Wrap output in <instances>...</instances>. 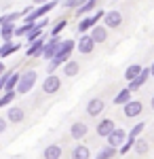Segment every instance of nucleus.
I'll use <instances>...</instances> for the list:
<instances>
[{"label": "nucleus", "mask_w": 154, "mask_h": 159, "mask_svg": "<svg viewBox=\"0 0 154 159\" xmlns=\"http://www.w3.org/2000/svg\"><path fill=\"white\" fill-rule=\"evenodd\" d=\"M104 110H106V102L101 98L89 100V104H87V115H89V117H99Z\"/></svg>", "instance_id": "nucleus-11"}, {"label": "nucleus", "mask_w": 154, "mask_h": 159, "mask_svg": "<svg viewBox=\"0 0 154 159\" xmlns=\"http://www.w3.org/2000/svg\"><path fill=\"white\" fill-rule=\"evenodd\" d=\"M127 138H129V134H127V132H125L122 127H116V129H114L112 134L108 136L106 140H108V144H110V147L120 148L122 144H125V142H127Z\"/></svg>", "instance_id": "nucleus-9"}, {"label": "nucleus", "mask_w": 154, "mask_h": 159, "mask_svg": "<svg viewBox=\"0 0 154 159\" xmlns=\"http://www.w3.org/2000/svg\"><path fill=\"white\" fill-rule=\"evenodd\" d=\"M6 127H9V119L6 117H0V134H4Z\"/></svg>", "instance_id": "nucleus-34"}, {"label": "nucleus", "mask_w": 154, "mask_h": 159, "mask_svg": "<svg viewBox=\"0 0 154 159\" xmlns=\"http://www.w3.org/2000/svg\"><path fill=\"white\" fill-rule=\"evenodd\" d=\"M150 74H152V79H154V61L150 64Z\"/></svg>", "instance_id": "nucleus-37"}, {"label": "nucleus", "mask_w": 154, "mask_h": 159, "mask_svg": "<svg viewBox=\"0 0 154 159\" xmlns=\"http://www.w3.org/2000/svg\"><path fill=\"white\" fill-rule=\"evenodd\" d=\"M6 119H9V123H13V125H17V123H24L25 119V110L21 108V106H9V110H6Z\"/></svg>", "instance_id": "nucleus-13"}, {"label": "nucleus", "mask_w": 154, "mask_h": 159, "mask_svg": "<svg viewBox=\"0 0 154 159\" xmlns=\"http://www.w3.org/2000/svg\"><path fill=\"white\" fill-rule=\"evenodd\" d=\"M19 43H13V40H9V43H2V47H0V60L2 57H9V55H13V53H17L19 51Z\"/></svg>", "instance_id": "nucleus-21"}, {"label": "nucleus", "mask_w": 154, "mask_h": 159, "mask_svg": "<svg viewBox=\"0 0 154 159\" xmlns=\"http://www.w3.org/2000/svg\"><path fill=\"white\" fill-rule=\"evenodd\" d=\"M116 155H118V148H116V147H110V144H106L104 148H99V151H97L95 159H114Z\"/></svg>", "instance_id": "nucleus-22"}, {"label": "nucleus", "mask_w": 154, "mask_h": 159, "mask_svg": "<svg viewBox=\"0 0 154 159\" xmlns=\"http://www.w3.org/2000/svg\"><path fill=\"white\" fill-rule=\"evenodd\" d=\"M87 134H89V125L84 121H74L70 125V138L72 140H78L80 142V140H84Z\"/></svg>", "instance_id": "nucleus-8"}, {"label": "nucleus", "mask_w": 154, "mask_h": 159, "mask_svg": "<svg viewBox=\"0 0 154 159\" xmlns=\"http://www.w3.org/2000/svg\"><path fill=\"white\" fill-rule=\"evenodd\" d=\"M45 43H47V34H42V36L34 40V43H30L28 47H25V55L28 57H42V49H45Z\"/></svg>", "instance_id": "nucleus-7"}, {"label": "nucleus", "mask_w": 154, "mask_h": 159, "mask_svg": "<svg viewBox=\"0 0 154 159\" xmlns=\"http://www.w3.org/2000/svg\"><path fill=\"white\" fill-rule=\"evenodd\" d=\"M114 129H116V123L112 121V119H101V121L97 123V127H95V132H97L99 138H108Z\"/></svg>", "instance_id": "nucleus-12"}, {"label": "nucleus", "mask_w": 154, "mask_h": 159, "mask_svg": "<svg viewBox=\"0 0 154 159\" xmlns=\"http://www.w3.org/2000/svg\"><path fill=\"white\" fill-rule=\"evenodd\" d=\"M142 66L139 64H131V66H127V70H125V79L127 81H133V79H137L139 74H142Z\"/></svg>", "instance_id": "nucleus-25"}, {"label": "nucleus", "mask_w": 154, "mask_h": 159, "mask_svg": "<svg viewBox=\"0 0 154 159\" xmlns=\"http://www.w3.org/2000/svg\"><path fill=\"white\" fill-rule=\"evenodd\" d=\"M70 159H91V148L87 144H83V142H78L76 147L72 148Z\"/></svg>", "instance_id": "nucleus-14"}, {"label": "nucleus", "mask_w": 154, "mask_h": 159, "mask_svg": "<svg viewBox=\"0 0 154 159\" xmlns=\"http://www.w3.org/2000/svg\"><path fill=\"white\" fill-rule=\"evenodd\" d=\"M66 28H68V19H66V17L57 19V24L51 28V36H59V34L63 32V30H66Z\"/></svg>", "instance_id": "nucleus-29"}, {"label": "nucleus", "mask_w": 154, "mask_h": 159, "mask_svg": "<svg viewBox=\"0 0 154 159\" xmlns=\"http://www.w3.org/2000/svg\"><path fill=\"white\" fill-rule=\"evenodd\" d=\"M150 108L154 110V96H152V98H150Z\"/></svg>", "instance_id": "nucleus-39"}, {"label": "nucleus", "mask_w": 154, "mask_h": 159, "mask_svg": "<svg viewBox=\"0 0 154 159\" xmlns=\"http://www.w3.org/2000/svg\"><path fill=\"white\" fill-rule=\"evenodd\" d=\"M6 72V66H4V64H2V61H0V76H2V74Z\"/></svg>", "instance_id": "nucleus-36"}, {"label": "nucleus", "mask_w": 154, "mask_h": 159, "mask_svg": "<svg viewBox=\"0 0 154 159\" xmlns=\"http://www.w3.org/2000/svg\"><path fill=\"white\" fill-rule=\"evenodd\" d=\"M15 30H17V25H15V24H11V21H4V24L0 25V38H2L4 43L13 40V36H15Z\"/></svg>", "instance_id": "nucleus-20"}, {"label": "nucleus", "mask_w": 154, "mask_h": 159, "mask_svg": "<svg viewBox=\"0 0 154 159\" xmlns=\"http://www.w3.org/2000/svg\"><path fill=\"white\" fill-rule=\"evenodd\" d=\"M42 34H45V30H42L40 25L36 24V28H34V30H30V32H28V36H25V43L30 45V43H34V40H38V38L42 36Z\"/></svg>", "instance_id": "nucleus-30"}, {"label": "nucleus", "mask_w": 154, "mask_h": 159, "mask_svg": "<svg viewBox=\"0 0 154 159\" xmlns=\"http://www.w3.org/2000/svg\"><path fill=\"white\" fill-rule=\"evenodd\" d=\"M97 4H99L97 0H87L84 4H80V7L76 9V15H78V17H84V15H89L91 11H95V9H97Z\"/></svg>", "instance_id": "nucleus-23"}, {"label": "nucleus", "mask_w": 154, "mask_h": 159, "mask_svg": "<svg viewBox=\"0 0 154 159\" xmlns=\"http://www.w3.org/2000/svg\"><path fill=\"white\" fill-rule=\"evenodd\" d=\"M36 81H38V72H36L34 68L24 70L21 76H19V83H17V93H30L34 89Z\"/></svg>", "instance_id": "nucleus-2"}, {"label": "nucleus", "mask_w": 154, "mask_h": 159, "mask_svg": "<svg viewBox=\"0 0 154 159\" xmlns=\"http://www.w3.org/2000/svg\"><path fill=\"white\" fill-rule=\"evenodd\" d=\"M108 30H110V28H106L104 24H97L93 30H91V36L95 38L97 45H101V43H106V40H108Z\"/></svg>", "instance_id": "nucleus-19"}, {"label": "nucleus", "mask_w": 154, "mask_h": 159, "mask_svg": "<svg viewBox=\"0 0 154 159\" xmlns=\"http://www.w3.org/2000/svg\"><path fill=\"white\" fill-rule=\"evenodd\" d=\"M95 38L91 36V32H84V34H80V38L76 40V51L80 53V55H91L95 51Z\"/></svg>", "instance_id": "nucleus-3"}, {"label": "nucleus", "mask_w": 154, "mask_h": 159, "mask_svg": "<svg viewBox=\"0 0 154 159\" xmlns=\"http://www.w3.org/2000/svg\"><path fill=\"white\" fill-rule=\"evenodd\" d=\"M133 151L142 157V155H146L148 151H150V142L146 140V138H137V142H135V147H133Z\"/></svg>", "instance_id": "nucleus-27"}, {"label": "nucleus", "mask_w": 154, "mask_h": 159, "mask_svg": "<svg viewBox=\"0 0 154 159\" xmlns=\"http://www.w3.org/2000/svg\"><path fill=\"white\" fill-rule=\"evenodd\" d=\"M95 25H97V21L93 19V15H84L83 19L78 21V25H76V30H78V34H84V32H91Z\"/></svg>", "instance_id": "nucleus-18"}, {"label": "nucleus", "mask_w": 154, "mask_h": 159, "mask_svg": "<svg viewBox=\"0 0 154 159\" xmlns=\"http://www.w3.org/2000/svg\"><path fill=\"white\" fill-rule=\"evenodd\" d=\"M143 112V104L139 100H129L125 106H122V115L127 117V119H135V117H139Z\"/></svg>", "instance_id": "nucleus-5"}, {"label": "nucleus", "mask_w": 154, "mask_h": 159, "mask_svg": "<svg viewBox=\"0 0 154 159\" xmlns=\"http://www.w3.org/2000/svg\"><path fill=\"white\" fill-rule=\"evenodd\" d=\"M143 129H146V123H135L129 132V138H139V134H142Z\"/></svg>", "instance_id": "nucleus-32"}, {"label": "nucleus", "mask_w": 154, "mask_h": 159, "mask_svg": "<svg viewBox=\"0 0 154 159\" xmlns=\"http://www.w3.org/2000/svg\"><path fill=\"white\" fill-rule=\"evenodd\" d=\"M104 17H106V11H101V9L93 11V19L95 21H104Z\"/></svg>", "instance_id": "nucleus-33"}, {"label": "nucleus", "mask_w": 154, "mask_h": 159, "mask_svg": "<svg viewBox=\"0 0 154 159\" xmlns=\"http://www.w3.org/2000/svg\"><path fill=\"white\" fill-rule=\"evenodd\" d=\"M150 76H152V74H150V68H143V70H142V74H139L137 79L129 81V89H131V91H137L139 87H143V85H146V81H148Z\"/></svg>", "instance_id": "nucleus-16"}, {"label": "nucleus", "mask_w": 154, "mask_h": 159, "mask_svg": "<svg viewBox=\"0 0 154 159\" xmlns=\"http://www.w3.org/2000/svg\"><path fill=\"white\" fill-rule=\"evenodd\" d=\"M63 157V147L61 144H49L42 151V159H61Z\"/></svg>", "instance_id": "nucleus-15"}, {"label": "nucleus", "mask_w": 154, "mask_h": 159, "mask_svg": "<svg viewBox=\"0 0 154 159\" xmlns=\"http://www.w3.org/2000/svg\"><path fill=\"white\" fill-rule=\"evenodd\" d=\"M59 45H61V38H59V36H51V38H47V43H45V49H42V57L51 61L53 57H55V53H57V49H59Z\"/></svg>", "instance_id": "nucleus-6"}, {"label": "nucleus", "mask_w": 154, "mask_h": 159, "mask_svg": "<svg viewBox=\"0 0 154 159\" xmlns=\"http://www.w3.org/2000/svg\"><path fill=\"white\" fill-rule=\"evenodd\" d=\"M104 25L110 28V30H118L120 25H122V13H120V11H106Z\"/></svg>", "instance_id": "nucleus-10"}, {"label": "nucleus", "mask_w": 154, "mask_h": 159, "mask_svg": "<svg viewBox=\"0 0 154 159\" xmlns=\"http://www.w3.org/2000/svg\"><path fill=\"white\" fill-rule=\"evenodd\" d=\"M19 76H21V72H11L9 74V79H6V83H4V91H15V89H17V83H19Z\"/></svg>", "instance_id": "nucleus-26"}, {"label": "nucleus", "mask_w": 154, "mask_h": 159, "mask_svg": "<svg viewBox=\"0 0 154 159\" xmlns=\"http://www.w3.org/2000/svg\"><path fill=\"white\" fill-rule=\"evenodd\" d=\"M38 25L45 30V28H49V19H42V21H38Z\"/></svg>", "instance_id": "nucleus-35"}, {"label": "nucleus", "mask_w": 154, "mask_h": 159, "mask_svg": "<svg viewBox=\"0 0 154 159\" xmlns=\"http://www.w3.org/2000/svg\"><path fill=\"white\" fill-rule=\"evenodd\" d=\"M61 70H63V76H68V79H74L76 74L80 72V64L76 60H68L63 66H61Z\"/></svg>", "instance_id": "nucleus-17"}, {"label": "nucleus", "mask_w": 154, "mask_h": 159, "mask_svg": "<svg viewBox=\"0 0 154 159\" xmlns=\"http://www.w3.org/2000/svg\"><path fill=\"white\" fill-rule=\"evenodd\" d=\"M131 93H133V91H131L129 87H125V89H120L118 93L114 96V104H116V106H125V104H127V102L131 100Z\"/></svg>", "instance_id": "nucleus-24"}, {"label": "nucleus", "mask_w": 154, "mask_h": 159, "mask_svg": "<svg viewBox=\"0 0 154 159\" xmlns=\"http://www.w3.org/2000/svg\"><path fill=\"white\" fill-rule=\"evenodd\" d=\"M74 49H76V40H72V38H63L61 45H59V49H57V53H55V57L49 61V70H47V72L53 74L59 66H63V64L72 57Z\"/></svg>", "instance_id": "nucleus-1"}, {"label": "nucleus", "mask_w": 154, "mask_h": 159, "mask_svg": "<svg viewBox=\"0 0 154 159\" xmlns=\"http://www.w3.org/2000/svg\"><path fill=\"white\" fill-rule=\"evenodd\" d=\"M61 89V79L57 74H47V79L42 81V91L45 96H55Z\"/></svg>", "instance_id": "nucleus-4"}, {"label": "nucleus", "mask_w": 154, "mask_h": 159, "mask_svg": "<svg viewBox=\"0 0 154 159\" xmlns=\"http://www.w3.org/2000/svg\"><path fill=\"white\" fill-rule=\"evenodd\" d=\"M15 98H17V91H2V96H0V108L11 106Z\"/></svg>", "instance_id": "nucleus-28"}, {"label": "nucleus", "mask_w": 154, "mask_h": 159, "mask_svg": "<svg viewBox=\"0 0 154 159\" xmlns=\"http://www.w3.org/2000/svg\"><path fill=\"white\" fill-rule=\"evenodd\" d=\"M135 142H137V138H127V142H125V144L118 148V153H120V155H127L131 148L135 147Z\"/></svg>", "instance_id": "nucleus-31"}, {"label": "nucleus", "mask_w": 154, "mask_h": 159, "mask_svg": "<svg viewBox=\"0 0 154 159\" xmlns=\"http://www.w3.org/2000/svg\"><path fill=\"white\" fill-rule=\"evenodd\" d=\"M45 2H49V0H34V4H45Z\"/></svg>", "instance_id": "nucleus-38"}]
</instances>
